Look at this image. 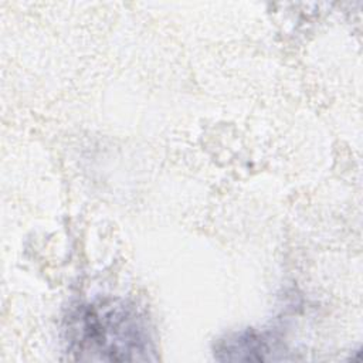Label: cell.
I'll return each instance as SVG.
<instances>
[{"mask_svg":"<svg viewBox=\"0 0 363 363\" xmlns=\"http://www.w3.org/2000/svg\"><path fill=\"white\" fill-rule=\"evenodd\" d=\"M65 332L68 352L79 360L155 359L146 318L125 301L105 299L78 306L68 316Z\"/></svg>","mask_w":363,"mask_h":363,"instance_id":"1","label":"cell"}]
</instances>
